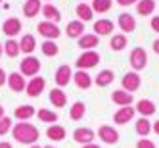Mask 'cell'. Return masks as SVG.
Segmentation results:
<instances>
[{"mask_svg":"<svg viewBox=\"0 0 159 148\" xmlns=\"http://www.w3.org/2000/svg\"><path fill=\"white\" fill-rule=\"evenodd\" d=\"M12 136L16 142H21V144H35L39 139H40V131L37 129V125H33L29 121H17L14 127H12Z\"/></svg>","mask_w":159,"mask_h":148,"instance_id":"cell-1","label":"cell"},{"mask_svg":"<svg viewBox=\"0 0 159 148\" xmlns=\"http://www.w3.org/2000/svg\"><path fill=\"white\" fill-rule=\"evenodd\" d=\"M40 71V60L35 58V56H27V58L21 60V65H19V73L23 77H37Z\"/></svg>","mask_w":159,"mask_h":148,"instance_id":"cell-2","label":"cell"},{"mask_svg":"<svg viewBox=\"0 0 159 148\" xmlns=\"http://www.w3.org/2000/svg\"><path fill=\"white\" fill-rule=\"evenodd\" d=\"M100 60H102V58H100L98 52L86 50V52H83V54L77 58V64H75V65H77L81 71H88L90 67H96V65L100 64Z\"/></svg>","mask_w":159,"mask_h":148,"instance_id":"cell-3","label":"cell"},{"mask_svg":"<svg viewBox=\"0 0 159 148\" xmlns=\"http://www.w3.org/2000/svg\"><path fill=\"white\" fill-rule=\"evenodd\" d=\"M148 65V52L142 48V46H136V48H132V52H130V67L138 73V71H142L144 67Z\"/></svg>","mask_w":159,"mask_h":148,"instance_id":"cell-4","label":"cell"},{"mask_svg":"<svg viewBox=\"0 0 159 148\" xmlns=\"http://www.w3.org/2000/svg\"><path fill=\"white\" fill-rule=\"evenodd\" d=\"M140 83H142V79L140 75L136 73V71H129V73H125L123 79H121V87L123 90H127V93H136V90L140 88Z\"/></svg>","mask_w":159,"mask_h":148,"instance_id":"cell-5","label":"cell"},{"mask_svg":"<svg viewBox=\"0 0 159 148\" xmlns=\"http://www.w3.org/2000/svg\"><path fill=\"white\" fill-rule=\"evenodd\" d=\"M98 139L106 144H117L119 142V131L115 127H111V125H100Z\"/></svg>","mask_w":159,"mask_h":148,"instance_id":"cell-6","label":"cell"},{"mask_svg":"<svg viewBox=\"0 0 159 148\" xmlns=\"http://www.w3.org/2000/svg\"><path fill=\"white\" fill-rule=\"evenodd\" d=\"M39 33H40V37H44L46 41H56L61 35L58 23H52V21H40L39 23Z\"/></svg>","mask_w":159,"mask_h":148,"instance_id":"cell-7","label":"cell"},{"mask_svg":"<svg viewBox=\"0 0 159 148\" xmlns=\"http://www.w3.org/2000/svg\"><path fill=\"white\" fill-rule=\"evenodd\" d=\"M136 116V110L132 106H123L113 113V123L115 125H127L129 121H132Z\"/></svg>","mask_w":159,"mask_h":148,"instance_id":"cell-8","label":"cell"},{"mask_svg":"<svg viewBox=\"0 0 159 148\" xmlns=\"http://www.w3.org/2000/svg\"><path fill=\"white\" fill-rule=\"evenodd\" d=\"M44 87H46V81H44L42 77H33L31 81H27V87H25V93H27V96H31V98H37V96H40L42 93H44Z\"/></svg>","mask_w":159,"mask_h":148,"instance_id":"cell-9","label":"cell"},{"mask_svg":"<svg viewBox=\"0 0 159 148\" xmlns=\"http://www.w3.org/2000/svg\"><path fill=\"white\" fill-rule=\"evenodd\" d=\"M73 81V71H71V67L69 65H60L58 69H56V85H58V88H63L67 87Z\"/></svg>","mask_w":159,"mask_h":148,"instance_id":"cell-10","label":"cell"},{"mask_svg":"<svg viewBox=\"0 0 159 148\" xmlns=\"http://www.w3.org/2000/svg\"><path fill=\"white\" fill-rule=\"evenodd\" d=\"M94 136H96V133L90 129V127H79V129L73 131V141L77 144H83V146L94 142Z\"/></svg>","mask_w":159,"mask_h":148,"instance_id":"cell-11","label":"cell"},{"mask_svg":"<svg viewBox=\"0 0 159 148\" xmlns=\"http://www.w3.org/2000/svg\"><path fill=\"white\" fill-rule=\"evenodd\" d=\"M134 110H136V113H140V117H152L157 112V106H155V102L148 100V98H142V100L136 102Z\"/></svg>","mask_w":159,"mask_h":148,"instance_id":"cell-12","label":"cell"},{"mask_svg":"<svg viewBox=\"0 0 159 148\" xmlns=\"http://www.w3.org/2000/svg\"><path fill=\"white\" fill-rule=\"evenodd\" d=\"M111 102H113V104H117L119 108H123V106H132L134 98H132L130 93L119 88V90H113V93H111Z\"/></svg>","mask_w":159,"mask_h":148,"instance_id":"cell-13","label":"cell"},{"mask_svg":"<svg viewBox=\"0 0 159 148\" xmlns=\"http://www.w3.org/2000/svg\"><path fill=\"white\" fill-rule=\"evenodd\" d=\"M8 87L12 88L14 93H23L25 87H27V81H25V77L19 71H14V73L8 75Z\"/></svg>","mask_w":159,"mask_h":148,"instance_id":"cell-14","label":"cell"},{"mask_svg":"<svg viewBox=\"0 0 159 148\" xmlns=\"http://www.w3.org/2000/svg\"><path fill=\"white\" fill-rule=\"evenodd\" d=\"M2 33L6 37H16L21 33V21L17 17H8L2 23Z\"/></svg>","mask_w":159,"mask_h":148,"instance_id":"cell-15","label":"cell"},{"mask_svg":"<svg viewBox=\"0 0 159 148\" xmlns=\"http://www.w3.org/2000/svg\"><path fill=\"white\" fill-rule=\"evenodd\" d=\"M48 100L52 102V106L54 108H63L67 104V94H65V90L63 88H52L50 93H48Z\"/></svg>","mask_w":159,"mask_h":148,"instance_id":"cell-16","label":"cell"},{"mask_svg":"<svg viewBox=\"0 0 159 148\" xmlns=\"http://www.w3.org/2000/svg\"><path fill=\"white\" fill-rule=\"evenodd\" d=\"M117 25L121 27L123 33H132L136 29V19H134V16H130V14L125 12V14H121L117 17Z\"/></svg>","mask_w":159,"mask_h":148,"instance_id":"cell-17","label":"cell"},{"mask_svg":"<svg viewBox=\"0 0 159 148\" xmlns=\"http://www.w3.org/2000/svg\"><path fill=\"white\" fill-rule=\"evenodd\" d=\"M73 83L79 87V88H83V90H88L90 87H92V77L88 75V71H75L73 73Z\"/></svg>","mask_w":159,"mask_h":148,"instance_id":"cell-18","label":"cell"},{"mask_svg":"<svg viewBox=\"0 0 159 148\" xmlns=\"http://www.w3.org/2000/svg\"><path fill=\"white\" fill-rule=\"evenodd\" d=\"M14 116H16L17 121H29L33 116H37V110L31 104H23V106H17L14 110Z\"/></svg>","mask_w":159,"mask_h":148,"instance_id":"cell-19","label":"cell"},{"mask_svg":"<svg viewBox=\"0 0 159 148\" xmlns=\"http://www.w3.org/2000/svg\"><path fill=\"white\" fill-rule=\"evenodd\" d=\"M46 136H48L50 141H54V142H61V141H65L67 133H65V127L54 123V125H50V127L46 129Z\"/></svg>","mask_w":159,"mask_h":148,"instance_id":"cell-20","label":"cell"},{"mask_svg":"<svg viewBox=\"0 0 159 148\" xmlns=\"http://www.w3.org/2000/svg\"><path fill=\"white\" fill-rule=\"evenodd\" d=\"M65 33H67V37H71V39H81L84 35V23H83V21H79V19L69 21Z\"/></svg>","mask_w":159,"mask_h":148,"instance_id":"cell-21","label":"cell"},{"mask_svg":"<svg viewBox=\"0 0 159 148\" xmlns=\"http://www.w3.org/2000/svg\"><path fill=\"white\" fill-rule=\"evenodd\" d=\"M94 33L98 37H106L113 33V21L111 19H98L94 23Z\"/></svg>","mask_w":159,"mask_h":148,"instance_id":"cell-22","label":"cell"},{"mask_svg":"<svg viewBox=\"0 0 159 148\" xmlns=\"http://www.w3.org/2000/svg\"><path fill=\"white\" fill-rule=\"evenodd\" d=\"M75 14H77V17H79V21H92V17H94V12H92V8H90V4H86V2H81L77 8H75Z\"/></svg>","mask_w":159,"mask_h":148,"instance_id":"cell-23","label":"cell"},{"mask_svg":"<svg viewBox=\"0 0 159 148\" xmlns=\"http://www.w3.org/2000/svg\"><path fill=\"white\" fill-rule=\"evenodd\" d=\"M40 10H42L40 0H25V4H23V16L25 17H37Z\"/></svg>","mask_w":159,"mask_h":148,"instance_id":"cell-24","label":"cell"},{"mask_svg":"<svg viewBox=\"0 0 159 148\" xmlns=\"http://www.w3.org/2000/svg\"><path fill=\"white\" fill-rule=\"evenodd\" d=\"M40 12H42V16H44V17H46V21H52V23H58V21L61 19L60 10L56 8V6H52V4H44Z\"/></svg>","mask_w":159,"mask_h":148,"instance_id":"cell-25","label":"cell"},{"mask_svg":"<svg viewBox=\"0 0 159 148\" xmlns=\"http://www.w3.org/2000/svg\"><path fill=\"white\" fill-rule=\"evenodd\" d=\"M37 48V41L33 35H25V37H21V42H19V52H23L27 56H31V52H35Z\"/></svg>","mask_w":159,"mask_h":148,"instance_id":"cell-26","label":"cell"},{"mask_svg":"<svg viewBox=\"0 0 159 148\" xmlns=\"http://www.w3.org/2000/svg\"><path fill=\"white\" fill-rule=\"evenodd\" d=\"M134 131L138 133L142 139H146V136L152 133V123H150V119H148V117H140V119H136V123H134Z\"/></svg>","mask_w":159,"mask_h":148,"instance_id":"cell-27","label":"cell"},{"mask_svg":"<svg viewBox=\"0 0 159 148\" xmlns=\"http://www.w3.org/2000/svg\"><path fill=\"white\" fill-rule=\"evenodd\" d=\"M98 44H100V37L96 35H83L79 39V48H83V50H92Z\"/></svg>","mask_w":159,"mask_h":148,"instance_id":"cell-28","label":"cell"},{"mask_svg":"<svg viewBox=\"0 0 159 148\" xmlns=\"http://www.w3.org/2000/svg\"><path fill=\"white\" fill-rule=\"evenodd\" d=\"M113 79H115V73H113L111 69H102V71L96 75L94 83H96L98 87H107V85L113 83Z\"/></svg>","mask_w":159,"mask_h":148,"instance_id":"cell-29","label":"cell"},{"mask_svg":"<svg viewBox=\"0 0 159 148\" xmlns=\"http://www.w3.org/2000/svg\"><path fill=\"white\" fill-rule=\"evenodd\" d=\"M84 113H86V106H84V102H75V104L69 108V117L73 119V121H81L83 117H84Z\"/></svg>","mask_w":159,"mask_h":148,"instance_id":"cell-30","label":"cell"},{"mask_svg":"<svg viewBox=\"0 0 159 148\" xmlns=\"http://www.w3.org/2000/svg\"><path fill=\"white\" fill-rule=\"evenodd\" d=\"M37 117H39L42 123L54 125L56 121H58V113L52 112V110H48V108H40V110H37Z\"/></svg>","mask_w":159,"mask_h":148,"instance_id":"cell-31","label":"cell"},{"mask_svg":"<svg viewBox=\"0 0 159 148\" xmlns=\"http://www.w3.org/2000/svg\"><path fill=\"white\" fill-rule=\"evenodd\" d=\"M153 10H155V0H140L136 6V12L140 16H152Z\"/></svg>","mask_w":159,"mask_h":148,"instance_id":"cell-32","label":"cell"},{"mask_svg":"<svg viewBox=\"0 0 159 148\" xmlns=\"http://www.w3.org/2000/svg\"><path fill=\"white\" fill-rule=\"evenodd\" d=\"M40 50H42L44 56H48V58H56V56L60 54V46L54 41H44L42 46H40Z\"/></svg>","mask_w":159,"mask_h":148,"instance_id":"cell-33","label":"cell"},{"mask_svg":"<svg viewBox=\"0 0 159 148\" xmlns=\"http://www.w3.org/2000/svg\"><path fill=\"white\" fill-rule=\"evenodd\" d=\"M127 37H125L123 35V33H121V35H113L111 37V41H109V48L111 50H115V52H119V50H123L125 46H127Z\"/></svg>","mask_w":159,"mask_h":148,"instance_id":"cell-34","label":"cell"},{"mask_svg":"<svg viewBox=\"0 0 159 148\" xmlns=\"http://www.w3.org/2000/svg\"><path fill=\"white\" fill-rule=\"evenodd\" d=\"M111 6H113L111 0H92V4H90L92 12H98V14H106Z\"/></svg>","mask_w":159,"mask_h":148,"instance_id":"cell-35","label":"cell"},{"mask_svg":"<svg viewBox=\"0 0 159 148\" xmlns=\"http://www.w3.org/2000/svg\"><path fill=\"white\" fill-rule=\"evenodd\" d=\"M2 46H4L6 56H10V58H16V56L19 54V42H17V41H14V39L6 41V44H2Z\"/></svg>","mask_w":159,"mask_h":148,"instance_id":"cell-36","label":"cell"},{"mask_svg":"<svg viewBox=\"0 0 159 148\" xmlns=\"http://www.w3.org/2000/svg\"><path fill=\"white\" fill-rule=\"evenodd\" d=\"M12 127H14L12 119H10L8 116H4L2 119H0V136H4L6 133H10V131H12Z\"/></svg>","mask_w":159,"mask_h":148,"instance_id":"cell-37","label":"cell"},{"mask_svg":"<svg viewBox=\"0 0 159 148\" xmlns=\"http://www.w3.org/2000/svg\"><path fill=\"white\" fill-rule=\"evenodd\" d=\"M136 148H157V144L150 139H140L138 142H136Z\"/></svg>","mask_w":159,"mask_h":148,"instance_id":"cell-38","label":"cell"},{"mask_svg":"<svg viewBox=\"0 0 159 148\" xmlns=\"http://www.w3.org/2000/svg\"><path fill=\"white\" fill-rule=\"evenodd\" d=\"M150 25H152V29H153L155 33H159V16H153V17H152Z\"/></svg>","mask_w":159,"mask_h":148,"instance_id":"cell-39","label":"cell"},{"mask_svg":"<svg viewBox=\"0 0 159 148\" xmlns=\"http://www.w3.org/2000/svg\"><path fill=\"white\" fill-rule=\"evenodd\" d=\"M140 0H117L119 6H132V4H138Z\"/></svg>","mask_w":159,"mask_h":148,"instance_id":"cell-40","label":"cell"},{"mask_svg":"<svg viewBox=\"0 0 159 148\" xmlns=\"http://www.w3.org/2000/svg\"><path fill=\"white\" fill-rule=\"evenodd\" d=\"M2 85H6V71L0 67V87H2Z\"/></svg>","mask_w":159,"mask_h":148,"instance_id":"cell-41","label":"cell"},{"mask_svg":"<svg viewBox=\"0 0 159 148\" xmlns=\"http://www.w3.org/2000/svg\"><path fill=\"white\" fill-rule=\"evenodd\" d=\"M152 131H153V133H155V135L159 136V119H157L155 123H152Z\"/></svg>","mask_w":159,"mask_h":148,"instance_id":"cell-42","label":"cell"},{"mask_svg":"<svg viewBox=\"0 0 159 148\" xmlns=\"http://www.w3.org/2000/svg\"><path fill=\"white\" fill-rule=\"evenodd\" d=\"M0 148H14V144L8 141H0Z\"/></svg>","mask_w":159,"mask_h":148,"instance_id":"cell-43","label":"cell"},{"mask_svg":"<svg viewBox=\"0 0 159 148\" xmlns=\"http://www.w3.org/2000/svg\"><path fill=\"white\" fill-rule=\"evenodd\" d=\"M152 46H153V52L159 56V39H155V41H153V44H152Z\"/></svg>","mask_w":159,"mask_h":148,"instance_id":"cell-44","label":"cell"},{"mask_svg":"<svg viewBox=\"0 0 159 148\" xmlns=\"http://www.w3.org/2000/svg\"><path fill=\"white\" fill-rule=\"evenodd\" d=\"M83 148H102L100 144H94V142H90V144H84Z\"/></svg>","mask_w":159,"mask_h":148,"instance_id":"cell-45","label":"cell"},{"mask_svg":"<svg viewBox=\"0 0 159 148\" xmlns=\"http://www.w3.org/2000/svg\"><path fill=\"white\" fill-rule=\"evenodd\" d=\"M4 116H6V112H4V106H2V104H0V119H2Z\"/></svg>","mask_w":159,"mask_h":148,"instance_id":"cell-46","label":"cell"},{"mask_svg":"<svg viewBox=\"0 0 159 148\" xmlns=\"http://www.w3.org/2000/svg\"><path fill=\"white\" fill-rule=\"evenodd\" d=\"M2 54H4V46H2V42H0V58H2Z\"/></svg>","mask_w":159,"mask_h":148,"instance_id":"cell-47","label":"cell"},{"mask_svg":"<svg viewBox=\"0 0 159 148\" xmlns=\"http://www.w3.org/2000/svg\"><path fill=\"white\" fill-rule=\"evenodd\" d=\"M29 148H42V146H40V144H31Z\"/></svg>","mask_w":159,"mask_h":148,"instance_id":"cell-48","label":"cell"},{"mask_svg":"<svg viewBox=\"0 0 159 148\" xmlns=\"http://www.w3.org/2000/svg\"><path fill=\"white\" fill-rule=\"evenodd\" d=\"M44 148H56V146H52V144H50V146H44Z\"/></svg>","mask_w":159,"mask_h":148,"instance_id":"cell-49","label":"cell"},{"mask_svg":"<svg viewBox=\"0 0 159 148\" xmlns=\"http://www.w3.org/2000/svg\"><path fill=\"white\" fill-rule=\"evenodd\" d=\"M48 2H52V0H48Z\"/></svg>","mask_w":159,"mask_h":148,"instance_id":"cell-50","label":"cell"},{"mask_svg":"<svg viewBox=\"0 0 159 148\" xmlns=\"http://www.w3.org/2000/svg\"><path fill=\"white\" fill-rule=\"evenodd\" d=\"M81 2H84V0H81Z\"/></svg>","mask_w":159,"mask_h":148,"instance_id":"cell-51","label":"cell"},{"mask_svg":"<svg viewBox=\"0 0 159 148\" xmlns=\"http://www.w3.org/2000/svg\"><path fill=\"white\" fill-rule=\"evenodd\" d=\"M0 2H2V0H0Z\"/></svg>","mask_w":159,"mask_h":148,"instance_id":"cell-52","label":"cell"}]
</instances>
